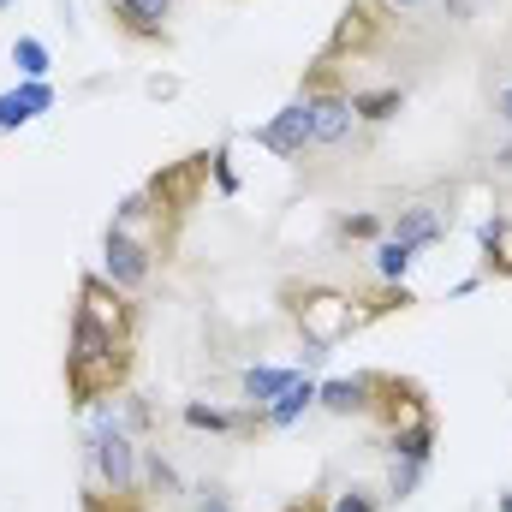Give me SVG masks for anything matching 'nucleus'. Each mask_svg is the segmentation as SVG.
Listing matches in <instances>:
<instances>
[{
  "label": "nucleus",
  "mask_w": 512,
  "mask_h": 512,
  "mask_svg": "<svg viewBox=\"0 0 512 512\" xmlns=\"http://www.w3.org/2000/svg\"><path fill=\"white\" fill-rule=\"evenodd\" d=\"M42 114H54V84L18 78L12 90H0V137H6V131H24L30 120H42Z\"/></svg>",
  "instance_id": "9d476101"
},
{
  "label": "nucleus",
  "mask_w": 512,
  "mask_h": 512,
  "mask_svg": "<svg viewBox=\"0 0 512 512\" xmlns=\"http://www.w3.org/2000/svg\"><path fill=\"white\" fill-rule=\"evenodd\" d=\"M286 512H316V507H310V501H292V507H286Z\"/></svg>",
  "instance_id": "c756f323"
},
{
  "label": "nucleus",
  "mask_w": 512,
  "mask_h": 512,
  "mask_svg": "<svg viewBox=\"0 0 512 512\" xmlns=\"http://www.w3.org/2000/svg\"><path fill=\"white\" fill-rule=\"evenodd\" d=\"M382 304H364V298H346V292H304L298 298V328H304V340L310 346H340L346 334H358L370 316H376Z\"/></svg>",
  "instance_id": "f03ea898"
},
{
  "label": "nucleus",
  "mask_w": 512,
  "mask_h": 512,
  "mask_svg": "<svg viewBox=\"0 0 512 512\" xmlns=\"http://www.w3.org/2000/svg\"><path fill=\"white\" fill-rule=\"evenodd\" d=\"M102 280H114L126 298L131 292H143V286L155 280V245L108 221V239H102Z\"/></svg>",
  "instance_id": "7ed1b4c3"
},
{
  "label": "nucleus",
  "mask_w": 512,
  "mask_h": 512,
  "mask_svg": "<svg viewBox=\"0 0 512 512\" xmlns=\"http://www.w3.org/2000/svg\"><path fill=\"white\" fill-rule=\"evenodd\" d=\"M12 66H18V78H30V84H48V72H54V54H48V42H42V36H18V42H12Z\"/></svg>",
  "instance_id": "dca6fc26"
},
{
  "label": "nucleus",
  "mask_w": 512,
  "mask_h": 512,
  "mask_svg": "<svg viewBox=\"0 0 512 512\" xmlns=\"http://www.w3.org/2000/svg\"><path fill=\"white\" fill-rule=\"evenodd\" d=\"M376 387H382V376H370V370L364 376H328L316 405L334 417H364V411H376Z\"/></svg>",
  "instance_id": "1a4fd4ad"
},
{
  "label": "nucleus",
  "mask_w": 512,
  "mask_h": 512,
  "mask_svg": "<svg viewBox=\"0 0 512 512\" xmlns=\"http://www.w3.org/2000/svg\"><path fill=\"white\" fill-rule=\"evenodd\" d=\"M447 6V18H471V0H441Z\"/></svg>",
  "instance_id": "bb28decb"
},
{
  "label": "nucleus",
  "mask_w": 512,
  "mask_h": 512,
  "mask_svg": "<svg viewBox=\"0 0 512 512\" xmlns=\"http://www.w3.org/2000/svg\"><path fill=\"white\" fill-rule=\"evenodd\" d=\"M495 114H501V120H507V126H512V78H507V84H501V96H495Z\"/></svg>",
  "instance_id": "393cba45"
},
{
  "label": "nucleus",
  "mask_w": 512,
  "mask_h": 512,
  "mask_svg": "<svg viewBox=\"0 0 512 512\" xmlns=\"http://www.w3.org/2000/svg\"><path fill=\"white\" fill-rule=\"evenodd\" d=\"M191 512H239L221 489H203V495H191Z\"/></svg>",
  "instance_id": "5701e85b"
},
{
  "label": "nucleus",
  "mask_w": 512,
  "mask_h": 512,
  "mask_svg": "<svg viewBox=\"0 0 512 512\" xmlns=\"http://www.w3.org/2000/svg\"><path fill=\"white\" fill-rule=\"evenodd\" d=\"M340 239H370L376 245L382 239V215H346L340 221Z\"/></svg>",
  "instance_id": "412c9836"
},
{
  "label": "nucleus",
  "mask_w": 512,
  "mask_h": 512,
  "mask_svg": "<svg viewBox=\"0 0 512 512\" xmlns=\"http://www.w3.org/2000/svg\"><path fill=\"white\" fill-rule=\"evenodd\" d=\"M143 489H149V495H185L173 459H161V453H149V447H143Z\"/></svg>",
  "instance_id": "a211bd4d"
},
{
  "label": "nucleus",
  "mask_w": 512,
  "mask_h": 512,
  "mask_svg": "<svg viewBox=\"0 0 512 512\" xmlns=\"http://www.w3.org/2000/svg\"><path fill=\"white\" fill-rule=\"evenodd\" d=\"M298 376V364L286 370V364H251L245 376H239V393H245V405H251V417L268 405V399H280V387Z\"/></svg>",
  "instance_id": "4468645a"
},
{
  "label": "nucleus",
  "mask_w": 512,
  "mask_h": 512,
  "mask_svg": "<svg viewBox=\"0 0 512 512\" xmlns=\"http://www.w3.org/2000/svg\"><path fill=\"white\" fill-rule=\"evenodd\" d=\"M495 512H512V489H501V495H495Z\"/></svg>",
  "instance_id": "c85d7f7f"
},
{
  "label": "nucleus",
  "mask_w": 512,
  "mask_h": 512,
  "mask_svg": "<svg viewBox=\"0 0 512 512\" xmlns=\"http://www.w3.org/2000/svg\"><path fill=\"white\" fill-rule=\"evenodd\" d=\"M72 316L96 322L102 334H114V340H126V346H131L137 310H131V298L114 286V280H102V274H84V286H78V310H72Z\"/></svg>",
  "instance_id": "20e7f679"
},
{
  "label": "nucleus",
  "mask_w": 512,
  "mask_h": 512,
  "mask_svg": "<svg viewBox=\"0 0 512 512\" xmlns=\"http://www.w3.org/2000/svg\"><path fill=\"white\" fill-rule=\"evenodd\" d=\"M256 137V149H268V155H304L310 149V96H292L274 120H262V126L251 131Z\"/></svg>",
  "instance_id": "423d86ee"
},
{
  "label": "nucleus",
  "mask_w": 512,
  "mask_h": 512,
  "mask_svg": "<svg viewBox=\"0 0 512 512\" xmlns=\"http://www.w3.org/2000/svg\"><path fill=\"white\" fill-rule=\"evenodd\" d=\"M405 108V90H352V114L364 120V126H382Z\"/></svg>",
  "instance_id": "f3484780"
},
{
  "label": "nucleus",
  "mask_w": 512,
  "mask_h": 512,
  "mask_svg": "<svg viewBox=\"0 0 512 512\" xmlns=\"http://www.w3.org/2000/svg\"><path fill=\"white\" fill-rule=\"evenodd\" d=\"M495 167H501V173H512V143H501V149H495Z\"/></svg>",
  "instance_id": "cd10ccee"
},
{
  "label": "nucleus",
  "mask_w": 512,
  "mask_h": 512,
  "mask_svg": "<svg viewBox=\"0 0 512 512\" xmlns=\"http://www.w3.org/2000/svg\"><path fill=\"white\" fill-rule=\"evenodd\" d=\"M173 6L179 0H114V24L131 42H161L167 24H173Z\"/></svg>",
  "instance_id": "9b49d317"
},
{
  "label": "nucleus",
  "mask_w": 512,
  "mask_h": 512,
  "mask_svg": "<svg viewBox=\"0 0 512 512\" xmlns=\"http://www.w3.org/2000/svg\"><path fill=\"white\" fill-rule=\"evenodd\" d=\"M387 233L405 239V245H417V251H429V245H441V239L453 233V215H447L441 203H405V209L393 215Z\"/></svg>",
  "instance_id": "6e6552de"
},
{
  "label": "nucleus",
  "mask_w": 512,
  "mask_h": 512,
  "mask_svg": "<svg viewBox=\"0 0 512 512\" xmlns=\"http://www.w3.org/2000/svg\"><path fill=\"white\" fill-rule=\"evenodd\" d=\"M387 459L429 465V459H435V417H417V423H399V429H387Z\"/></svg>",
  "instance_id": "f8f14e48"
},
{
  "label": "nucleus",
  "mask_w": 512,
  "mask_h": 512,
  "mask_svg": "<svg viewBox=\"0 0 512 512\" xmlns=\"http://www.w3.org/2000/svg\"><path fill=\"white\" fill-rule=\"evenodd\" d=\"M304 96H310V149H340L352 137V126H358L352 96L346 90H328V84H316Z\"/></svg>",
  "instance_id": "39448f33"
},
{
  "label": "nucleus",
  "mask_w": 512,
  "mask_h": 512,
  "mask_svg": "<svg viewBox=\"0 0 512 512\" xmlns=\"http://www.w3.org/2000/svg\"><path fill=\"white\" fill-rule=\"evenodd\" d=\"M209 173H215V191H221V197H239V173H233V155H227V149L209 155Z\"/></svg>",
  "instance_id": "aec40b11"
},
{
  "label": "nucleus",
  "mask_w": 512,
  "mask_h": 512,
  "mask_svg": "<svg viewBox=\"0 0 512 512\" xmlns=\"http://www.w3.org/2000/svg\"><path fill=\"white\" fill-rule=\"evenodd\" d=\"M477 286H483V274H465V280H453V286H447V298H471Z\"/></svg>",
  "instance_id": "b1692460"
},
{
  "label": "nucleus",
  "mask_w": 512,
  "mask_h": 512,
  "mask_svg": "<svg viewBox=\"0 0 512 512\" xmlns=\"http://www.w3.org/2000/svg\"><path fill=\"white\" fill-rule=\"evenodd\" d=\"M185 429H197V435H239L251 417H239V411H221V405H203V399H185Z\"/></svg>",
  "instance_id": "2eb2a0df"
},
{
  "label": "nucleus",
  "mask_w": 512,
  "mask_h": 512,
  "mask_svg": "<svg viewBox=\"0 0 512 512\" xmlns=\"http://www.w3.org/2000/svg\"><path fill=\"white\" fill-rule=\"evenodd\" d=\"M423 471H429V465L393 459V471H387V501H411V495H417V483H423Z\"/></svg>",
  "instance_id": "6ab92c4d"
},
{
  "label": "nucleus",
  "mask_w": 512,
  "mask_h": 512,
  "mask_svg": "<svg viewBox=\"0 0 512 512\" xmlns=\"http://www.w3.org/2000/svg\"><path fill=\"white\" fill-rule=\"evenodd\" d=\"M12 6H18V0H0V12H12Z\"/></svg>",
  "instance_id": "7c9ffc66"
},
{
  "label": "nucleus",
  "mask_w": 512,
  "mask_h": 512,
  "mask_svg": "<svg viewBox=\"0 0 512 512\" xmlns=\"http://www.w3.org/2000/svg\"><path fill=\"white\" fill-rule=\"evenodd\" d=\"M328 512H382V501H376L370 489H340V495H334V507H328Z\"/></svg>",
  "instance_id": "4be33fe9"
},
{
  "label": "nucleus",
  "mask_w": 512,
  "mask_h": 512,
  "mask_svg": "<svg viewBox=\"0 0 512 512\" xmlns=\"http://www.w3.org/2000/svg\"><path fill=\"white\" fill-rule=\"evenodd\" d=\"M411 262H417V245H405V239L382 233V239H376V251H370V274H376L382 286H405Z\"/></svg>",
  "instance_id": "ddd939ff"
},
{
  "label": "nucleus",
  "mask_w": 512,
  "mask_h": 512,
  "mask_svg": "<svg viewBox=\"0 0 512 512\" xmlns=\"http://www.w3.org/2000/svg\"><path fill=\"white\" fill-rule=\"evenodd\" d=\"M316 393H322V382H316L310 370H298L292 382L280 387V399H268V405L256 411V423H262V429H292V423H304V417L316 411Z\"/></svg>",
  "instance_id": "0eeeda50"
},
{
  "label": "nucleus",
  "mask_w": 512,
  "mask_h": 512,
  "mask_svg": "<svg viewBox=\"0 0 512 512\" xmlns=\"http://www.w3.org/2000/svg\"><path fill=\"white\" fill-rule=\"evenodd\" d=\"M376 6H382V12H423L429 0H376Z\"/></svg>",
  "instance_id": "a878e982"
},
{
  "label": "nucleus",
  "mask_w": 512,
  "mask_h": 512,
  "mask_svg": "<svg viewBox=\"0 0 512 512\" xmlns=\"http://www.w3.org/2000/svg\"><path fill=\"white\" fill-rule=\"evenodd\" d=\"M126 370H131V346H126V340H114V334H102L96 322L72 316L66 382H72V399H78V411H84V405H96V399H108V393H120Z\"/></svg>",
  "instance_id": "f257e3e1"
}]
</instances>
